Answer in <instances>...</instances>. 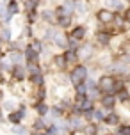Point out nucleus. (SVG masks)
Here are the masks:
<instances>
[{
  "mask_svg": "<svg viewBox=\"0 0 130 135\" xmlns=\"http://www.w3.org/2000/svg\"><path fill=\"white\" fill-rule=\"evenodd\" d=\"M105 121L109 123V124H116V123H118V115H109Z\"/></svg>",
  "mask_w": 130,
  "mask_h": 135,
  "instance_id": "a211bd4d",
  "label": "nucleus"
},
{
  "mask_svg": "<svg viewBox=\"0 0 130 135\" xmlns=\"http://www.w3.org/2000/svg\"><path fill=\"white\" fill-rule=\"evenodd\" d=\"M86 75H87V69L84 66H77L73 71H71V75H69V78H71V82L75 84V85H78L80 82H84V78H86Z\"/></svg>",
  "mask_w": 130,
  "mask_h": 135,
  "instance_id": "f257e3e1",
  "label": "nucleus"
},
{
  "mask_svg": "<svg viewBox=\"0 0 130 135\" xmlns=\"http://www.w3.org/2000/svg\"><path fill=\"white\" fill-rule=\"evenodd\" d=\"M128 21H130V11H128Z\"/></svg>",
  "mask_w": 130,
  "mask_h": 135,
  "instance_id": "c756f323",
  "label": "nucleus"
},
{
  "mask_svg": "<svg viewBox=\"0 0 130 135\" xmlns=\"http://www.w3.org/2000/svg\"><path fill=\"white\" fill-rule=\"evenodd\" d=\"M21 59V55L20 54H11V61H14V62H18Z\"/></svg>",
  "mask_w": 130,
  "mask_h": 135,
  "instance_id": "412c9836",
  "label": "nucleus"
},
{
  "mask_svg": "<svg viewBox=\"0 0 130 135\" xmlns=\"http://www.w3.org/2000/svg\"><path fill=\"white\" fill-rule=\"evenodd\" d=\"M38 112H39V114H47V107H45V105H38Z\"/></svg>",
  "mask_w": 130,
  "mask_h": 135,
  "instance_id": "aec40b11",
  "label": "nucleus"
},
{
  "mask_svg": "<svg viewBox=\"0 0 130 135\" xmlns=\"http://www.w3.org/2000/svg\"><path fill=\"white\" fill-rule=\"evenodd\" d=\"M36 2H38V0H27V4H25V6H27L29 9H32V7L36 6Z\"/></svg>",
  "mask_w": 130,
  "mask_h": 135,
  "instance_id": "5701e85b",
  "label": "nucleus"
},
{
  "mask_svg": "<svg viewBox=\"0 0 130 135\" xmlns=\"http://www.w3.org/2000/svg\"><path fill=\"white\" fill-rule=\"evenodd\" d=\"M23 115H25V112H23V108H21V110H18V112H13V114L9 115V119H11L13 124H16V123L21 121V117H23Z\"/></svg>",
  "mask_w": 130,
  "mask_h": 135,
  "instance_id": "39448f33",
  "label": "nucleus"
},
{
  "mask_svg": "<svg viewBox=\"0 0 130 135\" xmlns=\"http://www.w3.org/2000/svg\"><path fill=\"white\" fill-rule=\"evenodd\" d=\"M121 133H123V135H130V126L123 128V130H121Z\"/></svg>",
  "mask_w": 130,
  "mask_h": 135,
  "instance_id": "a878e982",
  "label": "nucleus"
},
{
  "mask_svg": "<svg viewBox=\"0 0 130 135\" xmlns=\"http://www.w3.org/2000/svg\"><path fill=\"white\" fill-rule=\"evenodd\" d=\"M13 132H14V133H25V128H21V126H16V128H13Z\"/></svg>",
  "mask_w": 130,
  "mask_h": 135,
  "instance_id": "4be33fe9",
  "label": "nucleus"
},
{
  "mask_svg": "<svg viewBox=\"0 0 130 135\" xmlns=\"http://www.w3.org/2000/svg\"><path fill=\"white\" fill-rule=\"evenodd\" d=\"M100 89L105 91V93H110V91L114 89V80H112L110 76H103L102 80H100Z\"/></svg>",
  "mask_w": 130,
  "mask_h": 135,
  "instance_id": "f03ea898",
  "label": "nucleus"
},
{
  "mask_svg": "<svg viewBox=\"0 0 130 135\" xmlns=\"http://www.w3.org/2000/svg\"><path fill=\"white\" fill-rule=\"evenodd\" d=\"M55 62L59 64V68H64V66H66V57H57Z\"/></svg>",
  "mask_w": 130,
  "mask_h": 135,
  "instance_id": "f3484780",
  "label": "nucleus"
},
{
  "mask_svg": "<svg viewBox=\"0 0 130 135\" xmlns=\"http://www.w3.org/2000/svg\"><path fill=\"white\" fill-rule=\"evenodd\" d=\"M86 132H87V135H93V133H95V126H89Z\"/></svg>",
  "mask_w": 130,
  "mask_h": 135,
  "instance_id": "bb28decb",
  "label": "nucleus"
},
{
  "mask_svg": "<svg viewBox=\"0 0 130 135\" xmlns=\"http://www.w3.org/2000/svg\"><path fill=\"white\" fill-rule=\"evenodd\" d=\"M102 103H103V107L112 108V107H114V103H116V98H114V96H105V98L102 100Z\"/></svg>",
  "mask_w": 130,
  "mask_h": 135,
  "instance_id": "423d86ee",
  "label": "nucleus"
},
{
  "mask_svg": "<svg viewBox=\"0 0 130 135\" xmlns=\"http://www.w3.org/2000/svg\"><path fill=\"white\" fill-rule=\"evenodd\" d=\"M32 82L39 85V84H43V76H41V75H39V73H38V75H32Z\"/></svg>",
  "mask_w": 130,
  "mask_h": 135,
  "instance_id": "2eb2a0df",
  "label": "nucleus"
},
{
  "mask_svg": "<svg viewBox=\"0 0 130 135\" xmlns=\"http://www.w3.org/2000/svg\"><path fill=\"white\" fill-rule=\"evenodd\" d=\"M64 57H66V62H75V61H77L75 52H68V54L64 55Z\"/></svg>",
  "mask_w": 130,
  "mask_h": 135,
  "instance_id": "f8f14e48",
  "label": "nucleus"
},
{
  "mask_svg": "<svg viewBox=\"0 0 130 135\" xmlns=\"http://www.w3.org/2000/svg\"><path fill=\"white\" fill-rule=\"evenodd\" d=\"M84 34H86V28L80 25V27H75L71 30V39H82Z\"/></svg>",
  "mask_w": 130,
  "mask_h": 135,
  "instance_id": "20e7f679",
  "label": "nucleus"
},
{
  "mask_svg": "<svg viewBox=\"0 0 130 135\" xmlns=\"http://www.w3.org/2000/svg\"><path fill=\"white\" fill-rule=\"evenodd\" d=\"M29 69H30V73H32V75L39 73V69H38V66H36V62H30V64H29Z\"/></svg>",
  "mask_w": 130,
  "mask_h": 135,
  "instance_id": "4468645a",
  "label": "nucleus"
},
{
  "mask_svg": "<svg viewBox=\"0 0 130 135\" xmlns=\"http://www.w3.org/2000/svg\"><path fill=\"white\" fill-rule=\"evenodd\" d=\"M112 11H100L98 13V20L102 21V23H109V21H112Z\"/></svg>",
  "mask_w": 130,
  "mask_h": 135,
  "instance_id": "7ed1b4c3",
  "label": "nucleus"
},
{
  "mask_svg": "<svg viewBox=\"0 0 130 135\" xmlns=\"http://www.w3.org/2000/svg\"><path fill=\"white\" fill-rule=\"evenodd\" d=\"M93 117H95L96 121H100V119H103V112H100V110H96L95 114H93Z\"/></svg>",
  "mask_w": 130,
  "mask_h": 135,
  "instance_id": "6ab92c4d",
  "label": "nucleus"
},
{
  "mask_svg": "<svg viewBox=\"0 0 130 135\" xmlns=\"http://www.w3.org/2000/svg\"><path fill=\"white\" fill-rule=\"evenodd\" d=\"M7 11H9V13H7V18L13 16V14H16V13H18V4H16V2H11L9 7H7Z\"/></svg>",
  "mask_w": 130,
  "mask_h": 135,
  "instance_id": "0eeeda50",
  "label": "nucleus"
},
{
  "mask_svg": "<svg viewBox=\"0 0 130 135\" xmlns=\"http://www.w3.org/2000/svg\"><path fill=\"white\" fill-rule=\"evenodd\" d=\"M0 100H2V93H0Z\"/></svg>",
  "mask_w": 130,
  "mask_h": 135,
  "instance_id": "7c9ffc66",
  "label": "nucleus"
},
{
  "mask_svg": "<svg viewBox=\"0 0 130 135\" xmlns=\"http://www.w3.org/2000/svg\"><path fill=\"white\" fill-rule=\"evenodd\" d=\"M96 39L100 41L102 45H107V43H109V39H110V36H109V34H103V32H100L98 36H96Z\"/></svg>",
  "mask_w": 130,
  "mask_h": 135,
  "instance_id": "1a4fd4ad",
  "label": "nucleus"
},
{
  "mask_svg": "<svg viewBox=\"0 0 130 135\" xmlns=\"http://www.w3.org/2000/svg\"><path fill=\"white\" fill-rule=\"evenodd\" d=\"M77 91H78V94H86V91H87V85H86V84H78V85H77Z\"/></svg>",
  "mask_w": 130,
  "mask_h": 135,
  "instance_id": "dca6fc26",
  "label": "nucleus"
},
{
  "mask_svg": "<svg viewBox=\"0 0 130 135\" xmlns=\"http://www.w3.org/2000/svg\"><path fill=\"white\" fill-rule=\"evenodd\" d=\"M0 16H4V7L0 6Z\"/></svg>",
  "mask_w": 130,
  "mask_h": 135,
  "instance_id": "cd10ccee",
  "label": "nucleus"
},
{
  "mask_svg": "<svg viewBox=\"0 0 130 135\" xmlns=\"http://www.w3.org/2000/svg\"><path fill=\"white\" fill-rule=\"evenodd\" d=\"M43 126H45V123H43L41 119H39V121H36V128H43Z\"/></svg>",
  "mask_w": 130,
  "mask_h": 135,
  "instance_id": "393cba45",
  "label": "nucleus"
},
{
  "mask_svg": "<svg viewBox=\"0 0 130 135\" xmlns=\"http://www.w3.org/2000/svg\"><path fill=\"white\" fill-rule=\"evenodd\" d=\"M34 135H47V133H43V132H36Z\"/></svg>",
  "mask_w": 130,
  "mask_h": 135,
  "instance_id": "c85d7f7f",
  "label": "nucleus"
},
{
  "mask_svg": "<svg viewBox=\"0 0 130 135\" xmlns=\"http://www.w3.org/2000/svg\"><path fill=\"white\" fill-rule=\"evenodd\" d=\"M59 23H61L62 27H68L69 23H71V20H69V16H61L59 18Z\"/></svg>",
  "mask_w": 130,
  "mask_h": 135,
  "instance_id": "9b49d317",
  "label": "nucleus"
},
{
  "mask_svg": "<svg viewBox=\"0 0 130 135\" xmlns=\"http://www.w3.org/2000/svg\"><path fill=\"white\" fill-rule=\"evenodd\" d=\"M119 100H127V98H128V93H125V91H121V93H119Z\"/></svg>",
  "mask_w": 130,
  "mask_h": 135,
  "instance_id": "b1692460",
  "label": "nucleus"
},
{
  "mask_svg": "<svg viewBox=\"0 0 130 135\" xmlns=\"http://www.w3.org/2000/svg\"><path fill=\"white\" fill-rule=\"evenodd\" d=\"M14 76L16 78H23V68H14Z\"/></svg>",
  "mask_w": 130,
  "mask_h": 135,
  "instance_id": "ddd939ff",
  "label": "nucleus"
},
{
  "mask_svg": "<svg viewBox=\"0 0 130 135\" xmlns=\"http://www.w3.org/2000/svg\"><path fill=\"white\" fill-rule=\"evenodd\" d=\"M27 59L30 62H36V59H38V54H36L34 48H27Z\"/></svg>",
  "mask_w": 130,
  "mask_h": 135,
  "instance_id": "6e6552de",
  "label": "nucleus"
},
{
  "mask_svg": "<svg viewBox=\"0 0 130 135\" xmlns=\"http://www.w3.org/2000/svg\"><path fill=\"white\" fill-rule=\"evenodd\" d=\"M107 6L112 7V9H121V7H123L119 0H107Z\"/></svg>",
  "mask_w": 130,
  "mask_h": 135,
  "instance_id": "9d476101",
  "label": "nucleus"
}]
</instances>
